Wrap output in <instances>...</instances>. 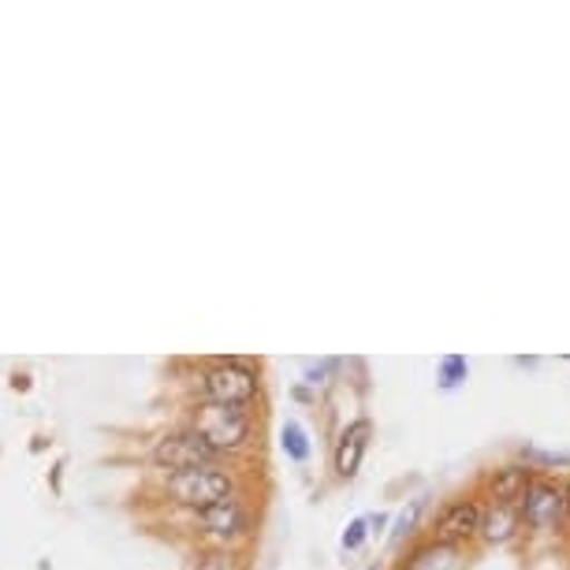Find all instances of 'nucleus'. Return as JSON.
I'll return each mask as SVG.
<instances>
[{"label":"nucleus","mask_w":570,"mask_h":570,"mask_svg":"<svg viewBox=\"0 0 570 570\" xmlns=\"http://www.w3.org/2000/svg\"><path fill=\"white\" fill-rule=\"evenodd\" d=\"M519 514H522V533L533 537V541H556V537H567V503H563V481L548 478V473H537L533 485L525 489V497L519 500Z\"/></svg>","instance_id":"obj_1"},{"label":"nucleus","mask_w":570,"mask_h":570,"mask_svg":"<svg viewBox=\"0 0 570 570\" xmlns=\"http://www.w3.org/2000/svg\"><path fill=\"white\" fill-rule=\"evenodd\" d=\"M485 497L481 489L470 492H455L451 500H444L433 514V522L425 525V533L433 541L448 544V548H470L473 541H481V525H485Z\"/></svg>","instance_id":"obj_2"},{"label":"nucleus","mask_w":570,"mask_h":570,"mask_svg":"<svg viewBox=\"0 0 570 570\" xmlns=\"http://www.w3.org/2000/svg\"><path fill=\"white\" fill-rule=\"evenodd\" d=\"M262 392L257 370L246 358H220L202 373V400L220 406H250Z\"/></svg>","instance_id":"obj_3"},{"label":"nucleus","mask_w":570,"mask_h":570,"mask_svg":"<svg viewBox=\"0 0 570 570\" xmlns=\"http://www.w3.org/2000/svg\"><path fill=\"white\" fill-rule=\"evenodd\" d=\"M165 492L179 503V508L206 511V508H213V503L232 497V478H228V470H220V466L179 470V473H168Z\"/></svg>","instance_id":"obj_4"},{"label":"nucleus","mask_w":570,"mask_h":570,"mask_svg":"<svg viewBox=\"0 0 570 570\" xmlns=\"http://www.w3.org/2000/svg\"><path fill=\"white\" fill-rule=\"evenodd\" d=\"M190 429L202 433V440H206L217 455H228V451L243 448L246 436H250V414H246V406L202 403Z\"/></svg>","instance_id":"obj_5"},{"label":"nucleus","mask_w":570,"mask_h":570,"mask_svg":"<svg viewBox=\"0 0 570 570\" xmlns=\"http://www.w3.org/2000/svg\"><path fill=\"white\" fill-rule=\"evenodd\" d=\"M154 466L168 470V473H179V470H195V466H217V451H213L202 433L195 429H179V433H168L160 436L154 451H149Z\"/></svg>","instance_id":"obj_6"},{"label":"nucleus","mask_w":570,"mask_h":570,"mask_svg":"<svg viewBox=\"0 0 570 570\" xmlns=\"http://www.w3.org/2000/svg\"><path fill=\"white\" fill-rule=\"evenodd\" d=\"M370 444H373V422H370V417H354V422H347L340 429L336 444H332V473H336V481L358 478Z\"/></svg>","instance_id":"obj_7"},{"label":"nucleus","mask_w":570,"mask_h":570,"mask_svg":"<svg viewBox=\"0 0 570 570\" xmlns=\"http://www.w3.org/2000/svg\"><path fill=\"white\" fill-rule=\"evenodd\" d=\"M537 466H530L525 459L503 462V466H492L485 478H481V497L485 503H508V508H519V500L525 497V489L533 485Z\"/></svg>","instance_id":"obj_8"},{"label":"nucleus","mask_w":570,"mask_h":570,"mask_svg":"<svg viewBox=\"0 0 570 570\" xmlns=\"http://www.w3.org/2000/svg\"><path fill=\"white\" fill-rule=\"evenodd\" d=\"M459 548H448L433 541V537H414L411 544L400 548L395 556V570H459Z\"/></svg>","instance_id":"obj_9"},{"label":"nucleus","mask_w":570,"mask_h":570,"mask_svg":"<svg viewBox=\"0 0 570 570\" xmlns=\"http://www.w3.org/2000/svg\"><path fill=\"white\" fill-rule=\"evenodd\" d=\"M519 537H522L519 508H508V503H489L485 525H481V541H485L489 548H503V544H514Z\"/></svg>","instance_id":"obj_10"},{"label":"nucleus","mask_w":570,"mask_h":570,"mask_svg":"<svg viewBox=\"0 0 570 570\" xmlns=\"http://www.w3.org/2000/svg\"><path fill=\"white\" fill-rule=\"evenodd\" d=\"M195 514H198V522L206 525V533L220 537V541H232V537H239L246 530V511L235 497L213 503L206 511H195Z\"/></svg>","instance_id":"obj_11"},{"label":"nucleus","mask_w":570,"mask_h":570,"mask_svg":"<svg viewBox=\"0 0 570 570\" xmlns=\"http://www.w3.org/2000/svg\"><path fill=\"white\" fill-rule=\"evenodd\" d=\"M429 508V497H414L406 500V508L392 519V533H389V544L400 552V548H406L417 537V525H422V514Z\"/></svg>","instance_id":"obj_12"},{"label":"nucleus","mask_w":570,"mask_h":570,"mask_svg":"<svg viewBox=\"0 0 570 570\" xmlns=\"http://www.w3.org/2000/svg\"><path fill=\"white\" fill-rule=\"evenodd\" d=\"M279 451L287 455V462H309V455H314V440H309L306 425L295 422V417H287L284 425H279Z\"/></svg>","instance_id":"obj_13"},{"label":"nucleus","mask_w":570,"mask_h":570,"mask_svg":"<svg viewBox=\"0 0 570 570\" xmlns=\"http://www.w3.org/2000/svg\"><path fill=\"white\" fill-rule=\"evenodd\" d=\"M470 381V362L462 354H444L436 362V389L440 392H459Z\"/></svg>","instance_id":"obj_14"},{"label":"nucleus","mask_w":570,"mask_h":570,"mask_svg":"<svg viewBox=\"0 0 570 570\" xmlns=\"http://www.w3.org/2000/svg\"><path fill=\"white\" fill-rule=\"evenodd\" d=\"M365 541H370V514H358V519H351L347 525H343L340 548L343 552H362Z\"/></svg>","instance_id":"obj_15"},{"label":"nucleus","mask_w":570,"mask_h":570,"mask_svg":"<svg viewBox=\"0 0 570 570\" xmlns=\"http://www.w3.org/2000/svg\"><path fill=\"white\" fill-rule=\"evenodd\" d=\"M195 570H243L239 559H235L228 548H213V552H202Z\"/></svg>","instance_id":"obj_16"},{"label":"nucleus","mask_w":570,"mask_h":570,"mask_svg":"<svg viewBox=\"0 0 570 570\" xmlns=\"http://www.w3.org/2000/svg\"><path fill=\"white\" fill-rule=\"evenodd\" d=\"M332 370H336V362H332V358L309 362V365H306V376H303V381L309 384V389H325V384H328V373H332Z\"/></svg>","instance_id":"obj_17"},{"label":"nucleus","mask_w":570,"mask_h":570,"mask_svg":"<svg viewBox=\"0 0 570 570\" xmlns=\"http://www.w3.org/2000/svg\"><path fill=\"white\" fill-rule=\"evenodd\" d=\"M389 530H392V514H389V511L370 514V537H384Z\"/></svg>","instance_id":"obj_18"},{"label":"nucleus","mask_w":570,"mask_h":570,"mask_svg":"<svg viewBox=\"0 0 570 570\" xmlns=\"http://www.w3.org/2000/svg\"><path fill=\"white\" fill-rule=\"evenodd\" d=\"M563 503H567V519H570V478L563 481Z\"/></svg>","instance_id":"obj_19"},{"label":"nucleus","mask_w":570,"mask_h":570,"mask_svg":"<svg viewBox=\"0 0 570 570\" xmlns=\"http://www.w3.org/2000/svg\"><path fill=\"white\" fill-rule=\"evenodd\" d=\"M563 541H567V552H570V525H567V537H563Z\"/></svg>","instance_id":"obj_20"},{"label":"nucleus","mask_w":570,"mask_h":570,"mask_svg":"<svg viewBox=\"0 0 570 570\" xmlns=\"http://www.w3.org/2000/svg\"><path fill=\"white\" fill-rule=\"evenodd\" d=\"M365 570H381V567H365Z\"/></svg>","instance_id":"obj_21"}]
</instances>
